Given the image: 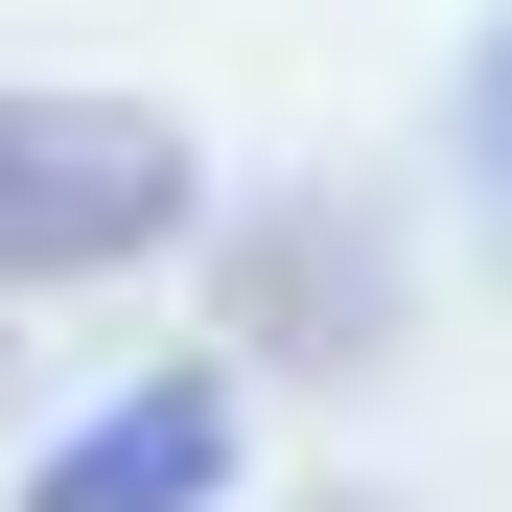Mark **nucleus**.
Listing matches in <instances>:
<instances>
[{
  "label": "nucleus",
  "mask_w": 512,
  "mask_h": 512,
  "mask_svg": "<svg viewBox=\"0 0 512 512\" xmlns=\"http://www.w3.org/2000/svg\"><path fill=\"white\" fill-rule=\"evenodd\" d=\"M187 233V140L140 94H0V280H117Z\"/></svg>",
  "instance_id": "obj_1"
},
{
  "label": "nucleus",
  "mask_w": 512,
  "mask_h": 512,
  "mask_svg": "<svg viewBox=\"0 0 512 512\" xmlns=\"http://www.w3.org/2000/svg\"><path fill=\"white\" fill-rule=\"evenodd\" d=\"M210 489H233V373H140L117 419L24 466V512H210Z\"/></svg>",
  "instance_id": "obj_2"
},
{
  "label": "nucleus",
  "mask_w": 512,
  "mask_h": 512,
  "mask_svg": "<svg viewBox=\"0 0 512 512\" xmlns=\"http://www.w3.org/2000/svg\"><path fill=\"white\" fill-rule=\"evenodd\" d=\"M233 303H256V350H373V256H350V210H303Z\"/></svg>",
  "instance_id": "obj_3"
},
{
  "label": "nucleus",
  "mask_w": 512,
  "mask_h": 512,
  "mask_svg": "<svg viewBox=\"0 0 512 512\" xmlns=\"http://www.w3.org/2000/svg\"><path fill=\"white\" fill-rule=\"evenodd\" d=\"M466 163H489V187H512V47L466 70Z\"/></svg>",
  "instance_id": "obj_4"
}]
</instances>
